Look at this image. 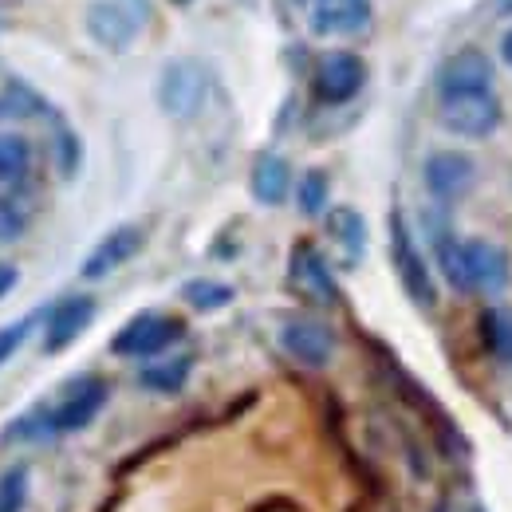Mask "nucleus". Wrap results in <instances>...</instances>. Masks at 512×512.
I'll return each instance as SVG.
<instances>
[{
	"mask_svg": "<svg viewBox=\"0 0 512 512\" xmlns=\"http://www.w3.org/2000/svg\"><path fill=\"white\" fill-rule=\"evenodd\" d=\"M150 24V0H91L87 32L107 52H127Z\"/></svg>",
	"mask_w": 512,
	"mask_h": 512,
	"instance_id": "1",
	"label": "nucleus"
},
{
	"mask_svg": "<svg viewBox=\"0 0 512 512\" xmlns=\"http://www.w3.org/2000/svg\"><path fill=\"white\" fill-rule=\"evenodd\" d=\"M390 256H394V272H398L406 296H410L418 308H434V304H438V288H434L430 264H426V256L418 253L414 233L406 229L402 213H390Z\"/></svg>",
	"mask_w": 512,
	"mask_h": 512,
	"instance_id": "2",
	"label": "nucleus"
},
{
	"mask_svg": "<svg viewBox=\"0 0 512 512\" xmlns=\"http://www.w3.org/2000/svg\"><path fill=\"white\" fill-rule=\"evenodd\" d=\"M186 331V323L174 320V316H162V312H142L111 339V351L123 355V359H154L162 355L170 343H178Z\"/></svg>",
	"mask_w": 512,
	"mask_h": 512,
	"instance_id": "3",
	"label": "nucleus"
},
{
	"mask_svg": "<svg viewBox=\"0 0 512 512\" xmlns=\"http://www.w3.org/2000/svg\"><path fill=\"white\" fill-rule=\"evenodd\" d=\"M205 91H209V75L197 60H174L158 79V103L170 119L197 115V107L205 103Z\"/></svg>",
	"mask_w": 512,
	"mask_h": 512,
	"instance_id": "4",
	"label": "nucleus"
},
{
	"mask_svg": "<svg viewBox=\"0 0 512 512\" xmlns=\"http://www.w3.org/2000/svg\"><path fill=\"white\" fill-rule=\"evenodd\" d=\"M501 123V99L497 91H473V95H449L442 99V127L457 138H485Z\"/></svg>",
	"mask_w": 512,
	"mask_h": 512,
	"instance_id": "5",
	"label": "nucleus"
},
{
	"mask_svg": "<svg viewBox=\"0 0 512 512\" xmlns=\"http://www.w3.org/2000/svg\"><path fill=\"white\" fill-rule=\"evenodd\" d=\"M316 99L327 103V107H343L351 103L363 83H367V64L355 56V52H323L320 64H316Z\"/></svg>",
	"mask_w": 512,
	"mask_h": 512,
	"instance_id": "6",
	"label": "nucleus"
},
{
	"mask_svg": "<svg viewBox=\"0 0 512 512\" xmlns=\"http://www.w3.org/2000/svg\"><path fill=\"white\" fill-rule=\"evenodd\" d=\"M103 402H107V383L103 379H79V383L67 390V398L56 406V410H48V430L52 434H75V430H83V426H91L95 422V414L103 410Z\"/></svg>",
	"mask_w": 512,
	"mask_h": 512,
	"instance_id": "7",
	"label": "nucleus"
},
{
	"mask_svg": "<svg viewBox=\"0 0 512 512\" xmlns=\"http://www.w3.org/2000/svg\"><path fill=\"white\" fill-rule=\"evenodd\" d=\"M422 178H426V190L434 193L438 201H457V197H465V193L473 190L477 166L461 150H438V154L426 158Z\"/></svg>",
	"mask_w": 512,
	"mask_h": 512,
	"instance_id": "8",
	"label": "nucleus"
},
{
	"mask_svg": "<svg viewBox=\"0 0 512 512\" xmlns=\"http://www.w3.org/2000/svg\"><path fill=\"white\" fill-rule=\"evenodd\" d=\"M465 288L501 296L509 288V253L493 241H465Z\"/></svg>",
	"mask_w": 512,
	"mask_h": 512,
	"instance_id": "9",
	"label": "nucleus"
},
{
	"mask_svg": "<svg viewBox=\"0 0 512 512\" xmlns=\"http://www.w3.org/2000/svg\"><path fill=\"white\" fill-rule=\"evenodd\" d=\"M473 91H493V60L477 48H461L449 56L438 71V95H473Z\"/></svg>",
	"mask_w": 512,
	"mask_h": 512,
	"instance_id": "10",
	"label": "nucleus"
},
{
	"mask_svg": "<svg viewBox=\"0 0 512 512\" xmlns=\"http://www.w3.org/2000/svg\"><path fill=\"white\" fill-rule=\"evenodd\" d=\"M91 320H95V300L91 296H67V300H60L48 312V323H44V351L60 355L64 347H71L91 327Z\"/></svg>",
	"mask_w": 512,
	"mask_h": 512,
	"instance_id": "11",
	"label": "nucleus"
},
{
	"mask_svg": "<svg viewBox=\"0 0 512 512\" xmlns=\"http://www.w3.org/2000/svg\"><path fill=\"white\" fill-rule=\"evenodd\" d=\"M142 241H146V233H142L138 225H119V229H111V233L87 253V260H83V276H87V280H103V276H111L115 268L127 264L130 256H138Z\"/></svg>",
	"mask_w": 512,
	"mask_h": 512,
	"instance_id": "12",
	"label": "nucleus"
},
{
	"mask_svg": "<svg viewBox=\"0 0 512 512\" xmlns=\"http://www.w3.org/2000/svg\"><path fill=\"white\" fill-rule=\"evenodd\" d=\"M280 343L304 367H327L335 351V335L316 320H288L280 327Z\"/></svg>",
	"mask_w": 512,
	"mask_h": 512,
	"instance_id": "13",
	"label": "nucleus"
},
{
	"mask_svg": "<svg viewBox=\"0 0 512 512\" xmlns=\"http://www.w3.org/2000/svg\"><path fill=\"white\" fill-rule=\"evenodd\" d=\"M371 24V0H316L312 32L316 36H355Z\"/></svg>",
	"mask_w": 512,
	"mask_h": 512,
	"instance_id": "14",
	"label": "nucleus"
},
{
	"mask_svg": "<svg viewBox=\"0 0 512 512\" xmlns=\"http://www.w3.org/2000/svg\"><path fill=\"white\" fill-rule=\"evenodd\" d=\"M292 284L304 296L320 300V304H335L339 300V288L331 280V268H327V260L320 256L316 245H296L292 249Z\"/></svg>",
	"mask_w": 512,
	"mask_h": 512,
	"instance_id": "15",
	"label": "nucleus"
},
{
	"mask_svg": "<svg viewBox=\"0 0 512 512\" xmlns=\"http://www.w3.org/2000/svg\"><path fill=\"white\" fill-rule=\"evenodd\" d=\"M327 233L339 245V253H343L347 264H355L359 256L367 253V221L351 205H339V209L327 213Z\"/></svg>",
	"mask_w": 512,
	"mask_h": 512,
	"instance_id": "16",
	"label": "nucleus"
},
{
	"mask_svg": "<svg viewBox=\"0 0 512 512\" xmlns=\"http://www.w3.org/2000/svg\"><path fill=\"white\" fill-rule=\"evenodd\" d=\"M292 190V170L280 154H260L253 162V197L260 205H280Z\"/></svg>",
	"mask_w": 512,
	"mask_h": 512,
	"instance_id": "17",
	"label": "nucleus"
},
{
	"mask_svg": "<svg viewBox=\"0 0 512 512\" xmlns=\"http://www.w3.org/2000/svg\"><path fill=\"white\" fill-rule=\"evenodd\" d=\"M190 367H193L190 355H178V359H162V363H150V367H142V371H138V383L146 386V390H162V394H174V390H182V386H186V379H190Z\"/></svg>",
	"mask_w": 512,
	"mask_h": 512,
	"instance_id": "18",
	"label": "nucleus"
},
{
	"mask_svg": "<svg viewBox=\"0 0 512 512\" xmlns=\"http://www.w3.org/2000/svg\"><path fill=\"white\" fill-rule=\"evenodd\" d=\"M434 253H438V268L449 280V288H465V241H457L446 225L434 229Z\"/></svg>",
	"mask_w": 512,
	"mask_h": 512,
	"instance_id": "19",
	"label": "nucleus"
},
{
	"mask_svg": "<svg viewBox=\"0 0 512 512\" xmlns=\"http://www.w3.org/2000/svg\"><path fill=\"white\" fill-rule=\"evenodd\" d=\"M28 166H32V146H28V138H20V134H0V186L24 182Z\"/></svg>",
	"mask_w": 512,
	"mask_h": 512,
	"instance_id": "20",
	"label": "nucleus"
},
{
	"mask_svg": "<svg viewBox=\"0 0 512 512\" xmlns=\"http://www.w3.org/2000/svg\"><path fill=\"white\" fill-rule=\"evenodd\" d=\"M182 296H186V304L197 308V312H217V308L233 304V288L221 284V280H190L182 288Z\"/></svg>",
	"mask_w": 512,
	"mask_h": 512,
	"instance_id": "21",
	"label": "nucleus"
},
{
	"mask_svg": "<svg viewBox=\"0 0 512 512\" xmlns=\"http://www.w3.org/2000/svg\"><path fill=\"white\" fill-rule=\"evenodd\" d=\"M485 343H489V351L497 355V359H505L512 363V312L509 308H489L485 316Z\"/></svg>",
	"mask_w": 512,
	"mask_h": 512,
	"instance_id": "22",
	"label": "nucleus"
},
{
	"mask_svg": "<svg viewBox=\"0 0 512 512\" xmlns=\"http://www.w3.org/2000/svg\"><path fill=\"white\" fill-rule=\"evenodd\" d=\"M327 193H331V182H327L323 170H308V174L300 178V186H296L300 209H304L308 217H320L323 209H327Z\"/></svg>",
	"mask_w": 512,
	"mask_h": 512,
	"instance_id": "23",
	"label": "nucleus"
},
{
	"mask_svg": "<svg viewBox=\"0 0 512 512\" xmlns=\"http://www.w3.org/2000/svg\"><path fill=\"white\" fill-rule=\"evenodd\" d=\"M24 497H28V469L16 465V469H8L0 477V512H20Z\"/></svg>",
	"mask_w": 512,
	"mask_h": 512,
	"instance_id": "24",
	"label": "nucleus"
},
{
	"mask_svg": "<svg viewBox=\"0 0 512 512\" xmlns=\"http://www.w3.org/2000/svg\"><path fill=\"white\" fill-rule=\"evenodd\" d=\"M32 327H36V316H24V320L4 323V327H0V367L24 347V339L32 335Z\"/></svg>",
	"mask_w": 512,
	"mask_h": 512,
	"instance_id": "25",
	"label": "nucleus"
},
{
	"mask_svg": "<svg viewBox=\"0 0 512 512\" xmlns=\"http://www.w3.org/2000/svg\"><path fill=\"white\" fill-rule=\"evenodd\" d=\"M24 225L28 217L20 213V205H12L8 197H0V245H12L24 237Z\"/></svg>",
	"mask_w": 512,
	"mask_h": 512,
	"instance_id": "26",
	"label": "nucleus"
},
{
	"mask_svg": "<svg viewBox=\"0 0 512 512\" xmlns=\"http://www.w3.org/2000/svg\"><path fill=\"white\" fill-rule=\"evenodd\" d=\"M16 280H20V272H16L12 264H4V260H0V300H4V296L16 288Z\"/></svg>",
	"mask_w": 512,
	"mask_h": 512,
	"instance_id": "27",
	"label": "nucleus"
},
{
	"mask_svg": "<svg viewBox=\"0 0 512 512\" xmlns=\"http://www.w3.org/2000/svg\"><path fill=\"white\" fill-rule=\"evenodd\" d=\"M501 60L512 67V28L505 32V40H501Z\"/></svg>",
	"mask_w": 512,
	"mask_h": 512,
	"instance_id": "28",
	"label": "nucleus"
},
{
	"mask_svg": "<svg viewBox=\"0 0 512 512\" xmlns=\"http://www.w3.org/2000/svg\"><path fill=\"white\" fill-rule=\"evenodd\" d=\"M260 512H300L296 505H288V501H272V505H264Z\"/></svg>",
	"mask_w": 512,
	"mask_h": 512,
	"instance_id": "29",
	"label": "nucleus"
},
{
	"mask_svg": "<svg viewBox=\"0 0 512 512\" xmlns=\"http://www.w3.org/2000/svg\"><path fill=\"white\" fill-rule=\"evenodd\" d=\"M493 12L497 16H512V0H493Z\"/></svg>",
	"mask_w": 512,
	"mask_h": 512,
	"instance_id": "30",
	"label": "nucleus"
},
{
	"mask_svg": "<svg viewBox=\"0 0 512 512\" xmlns=\"http://www.w3.org/2000/svg\"><path fill=\"white\" fill-rule=\"evenodd\" d=\"M174 4H190V0H174Z\"/></svg>",
	"mask_w": 512,
	"mask_h": 512,
	"instance_id": "31",
	"label": "nucleus"
},
{
	"mask_svg": "<svg viewBox=\"0 0 512 512\" xmlns=\"http://www.w3.org/2000/svg\"><path fill=\"white\" fill-rule=\"evenodd\" d=\"M300 4H304V0H300Z\"/></svg>",
	"mask_w": 512,
	"mask_h": 512,
	"instance_id": "32",
	"label": "nucleus"
}]
</instances>
